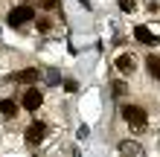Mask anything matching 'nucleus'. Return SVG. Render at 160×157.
<instances>
[{
	"instance_id": "423d86ee",
	"label": "nucleus",
	"mask_w": 160,
	"mask_h": 157,
	"mask_svg": "<svg viewBox=\"0 0 160 157\" xmlns=\"http://www.w3.org/2000/svg\"><path fill=\"white\" fill-rule=\"evenodd\" d=\"M41 102H44V96H41L38 87H29V90L23 93V108H26V110H38Z\"/></svg>"
},
{
	"instance_id": "2eb2a0df",
	"label": "nucleus",
	"mask_w": 160,
	"mask_h": 157,
	"mask_svg": "<svg viewBox=\"0 0 160 157\" xmlns=\"http://www.w3.org/2000/svg\"><path fill=\"white\" fill-rule=\"evenodd\" d=\"M64 87H67L70 93H76V90H79V85H76V81H64Z\"/></svg>"
},
{
	"instance_id": "7ed1b4c3",
	"label": "nucleus",
	"mask_w": 160,
	"mask_h": 157,
	"mask_svg": "<svg viewBox=\"0 0 160 157\" xmlns=\"http://www.w3.org/2000/svg\"><path fill=\"white\" fill-rule=\"evenodd\" d=\"M38 79H41V73L35 70V67H23V70L12 73V79H9V81H18V85H32V81H38Z\"/></svg>"
},
{
	"instance_id": "39448f33",
	"label": "nucleus",
	"mask_w": 160,
	"mask_h": 157,
	"mask_svg": "<svg viewBox=\"0 0 160 157\" xmlns=\"http://www.w3.org/2000/svg\"><path fill=\"white\" fill-rule=\"evenodd\" d=\"M117 70L119 73H134L137 70V55L134 52H119L117 55Z\"/></svg>"
},
{
	"instance_id": "4468645a",
	"label": "nucleus",
	"mask_w": 160,
	"mask_h": 157,
	"mask_svg": "<svg viewBox=\"0 0 160 157\" xmlns=\"http://www.w3.org/2000/svg\"><path fill=\"white\" fill-rule=\"evenodd\" d=\"M47 79H50V85H58V73L55 70H47Z\"/></svg>"
},
{
	"instance_id": "0eeeda50",
	"label": "nucleus",
	"mask_w": 160,
	"mask_h": 157,
	"mask_svg": "<svg viewBox=\"0 0 160 157\" xmlns=\"http://www.w3.org/2000/svg\"><path fill=\"white\" fill-rule=\"evenodd\" d=\"M119 154H122V157H146L143 145L134 143V140H122V143H119Z\"/></svg>"
},
{
	"instance_id": "ddd939ff",
	"label": "nucleus",
	"mask_w": 160,
	"mask_h": 157,
	"mask_svg": "<svg viewBox=\"0 0 160 157\" xmlns=\"http://www.w3.org/2000/svg\"><path fill=\"white\" fill-rule=\"evenodd\" d=\"M50 26H52L50 17H38V29H41V32H50Z\"/></svg>"
},
{
	"instance_id": "1a4fd4ad",
	"label": "nucleus",
	"mask_w": 160,
	"mask_h": 157,
	"mask_svg": "<svg viewBox=\"0 0 160 157\" xmlns=\"http://www.w3.org/2000/svg\"><path fill=\"white\" fill-rule=\"evenodd\" d=\"M146 70H148V73H152V76L160 81V55H154V52L148 55V58H146Z\"/></svg>"
},
{
	"instance_id": "9d476101",
	"label": "nucleus",
	"mask_w": 160,
	"mask_h": 157,
	"mask_svg": "<svg viewBox=\"0 0 160 157\" xmlns=\"http://www.w3.org/2000/svg\"><path fill=\"white\" fill-rule=\"evenodd\" d=\"M0 114L3 116H18V102L15 99H3L0 102Z\"/></svg>"
},
{
	"instance_id": "9b49d317",
	"label": "nucleus",
	"mask_w": 160,
	"mask_h": 157,
	"mask_svg": "<svg viewBox=\"0 0 160 157\" xmlns=\"http://www.w3.org/2000/svg\"><path fill=\"white\" fill-rule=\"evenodd\" d=\"M111 90H114L117 99H122V96L128 93V85H125V81H114V85H111Z\"/></svg>"
},
{
	"instance_id": "f03ea898",
	"label": "nucleus",
	"mask_w": 160,
	"mask_h": 157,
	"mask_svg": "<svg viewBox=\"0 0 160 157\" xmlns=\"http://www.w3.org/2000/svg\"><path fill=\"white\" fill-rule=\"evenodd\" d=\"M35 17V9L32 6H15L9 12V26H26Z\"/></svg>"
},
{
	"instance_id": "f8f14e48",
	"label": "nucleus",
	"mask_w": 160,
	"mask_h": 157,
	"mask_svg": "<svg viewBox=\"0 0 160 157\" xmlns=\"http://www.w3.org/2000/svg\"><path fill=\"white\" fill-rule=\"evenodd\" d=\"M119 9H122V12H134L137 3H134V0H119Z\"/></svg>"
},
{
	"instance_id": "20e7f679",
	"label": "nucleus",
	"mask_w": 160,
	"mask_h": 157,
	"mask_svg": "<svg viewBox=\"0 0 160 157\" xmlns=\"http://www.w3.org/2000/svg\"><path fill=\"white\" fill-rule=\"evenodd\" d=\"M44 137H47V125L44 122H32L29 128H26V143H29V145L44 143Z\"/></svg>"
},
{
	"instance_id": "f257e3e1",
	"label": "nucleus",
	"mask_w": 160,
	"mask_h": 157,
	"mask_svg": "<svg viewBox=\"0 0 160 157\" xmlns=\"http://www.w3.org/2000/svg\"><path fill=\"white\" fill-rule=\"evenodd\" d=\"M122 119L131 125L134 134H143L146 128H148V114L140 105H122Z\"/></svg>"
},
{
	"instance_id": "6e6552de",
	"label": "nucleus",
	"mask_w": 160,
	"mask_h": 157,
	"mask_svg": "<svg viewBox=\"0 0 160 157\" xmlns=\"http://www.w3.org/2000/svg\"><path fill=\"white\" fill-rule=\"evenodd\" d=\"M134 35H137V41H140V44H148V47H154V44H157V35L148 29V26H137Z\"/></svg>"
}]
</instances>
